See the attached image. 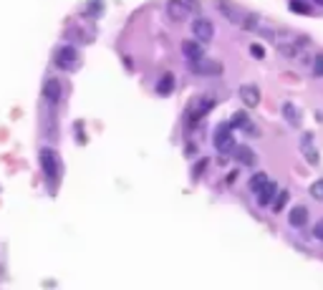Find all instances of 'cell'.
<instances>
[{"label": "cell", "instance_id": "6da1fadb", "mask_svg": "<svg viewBox=\"0 0 323 290\" xmlns=\"http://www.w3.org/2000/svg\"><path fill=\"white\" fill-rule=\"evenodd\" d=\"M53 66L61 71H76L78 68V51L73 46H61L53 53Z\"/></svg>", "mask_w": 323, "mask_h": 290}, {"label": "cell", "instance_id": "7a4b0ae2", "mask_svg": "<svg viewBox=\"0 0 323 290\" xmlns=\"http://www.w3.org/2000/svg\"><path fill=\"white\" fill-rule=\"evenodd\" d=\"M40 169H43V174L48 177V179H56L58 177V172H61V159H58V154L51 149V146H46V149H40Z\"/></svg>", "mask_w": 323, "mask_h": 290}, {"label": "cell", "instance_id": "3957f363", "mask_svg": "<svg viewBox=\"0 0 323 290\" xmlns=\"http://www.w3.org/2000/svg\"><path fill=\"white\" fill-rule=\"evenodd\" d=\"M235 137H232V127L230 124H220L217 132H215V149L220 154H232L235 151Z\"/></svg>", "mask_w": 323, "mask_h": 290}, {"label": "cell", "instance_id": "277c9868", "mask_svg": "<svg viewBox=\"0 0 323 290\" xmlns=\"http://www.w3.org/2000/svg\"><path fill=\"white\" fill-rule=\"evenodd\" d=\"M192 8L187 0H167V5H164V15L172 20V23H184L189 18Z\"/></svg>", "mask_w": 323, "mask_h": 290}, {"label": "cell", "instance_id": "5b68a950", "mask_svg": "<svg viewBox=\"0 0 323 290\" xmlns=\"http://www.w3.org/2000/svg\"><path fill=\"white\" fill-rule=\"evenodd\" d=\"M192 35H194V40H199L202 46L210 43V40L215 38V25H212V20H207V18H194V20H192Z\"/></svg>", "mask_w": 323, "mask_h": 290}, {"label": "cell", "instance_id": "8992f818", "mask_svg": "<svg viewBox=\"0 0 323 290\" xmlns=\"http://www.w3.org/2000/svg\"><path fill=\"white\" fill-rule=\"evenodd\" d=\"M189 71L197 73V76H220L222 73V63L217 61H205V56L197 58V61H189Z\"/></svg>", "mask_w": 323, "mask_h": 290}, {"label": "cell", "instance_id": "52a82bcc", "mask_svg": "<svg viewBox=\"0 0 323 290\" xmlns=\"http://www.w3.org/2000/svg\"><path fill=\"white\" fill-rule=\"evenodd\" d=\"M43 99L48 101V104H61V99H63V84H61V78H56V76H51V78H46V84H43Z\"/></svg>", "mask_w": 323, "mask_h": 290}, {"label": "cell", "instance_id": "ba28073f", "mask_svg": "<svg viewBox=\"0 0 323 290\" xmlns=\"http://www.w3.org/2000/svg\"><path fill=\"white\" fill-rule=\"evenodd\" d=\"M240 99H242V104H245V109H255L260 104V89L253 86V84L240 86Z\"/></svg>", "mask_w": 323, "mask_h": 290}, {"label": "cell", "instance_id": "9c48e42d", "mask_svg": "<svg viewBox=\"0 0 323 290\" xmlns=\"http://www.w3.org/2000/svg\"><path fill=\"white\" fill-rule=\"evenodd\" d=\"M179 51H182V56H184L187 61H197V58L205 56V48H202L199 40H182Z\"/></svg>", "mask_w": 323, "mask_h": 290}, {"label": "cell", "instance_id": "30bf717a", "mask_svg": "<svg viewBox=\"0 0 323 290\" xmlns=\"http://www.w3.org/2000/svg\"><path fill=\"white\" fill-rule=\"evenodd\" d=\"M235 159L242 164V167H253V164L258 161V156H255V151L250 149V146H235Z\"/></svg>", "mask_w": 323, "mask_h": 290}, {"label": "cell", "instance_id": "8fae6325", "mask_svg": "<svg viewBox=\"0 0 323 290\" xmlns=\"http://www.w3.org/2000/svg\"><path fill=\"white\" fill-rule=\"evenodd\" d=\"M275 194H278V187H275V182H270V179H268V184H265V187L258 192V204H260V207H268V204H273Z\"/></svg>", "mask_w": 323, "mask_h": 290}, {"label": "cell", "instance_id": "7c38bea8", "mask_svg": "<svg viewBox=\"0 0 323 290\" xmlns=\"http://www.w3.org/2000/svg\"><path fill=\"white\" fill-rule=\"evenodd\" d=\"M242 30H260V18L255 13H248V10H242L240 15V23H237Z\"/></svg>", "mask_w": 323, "mask_h": 290}, {"label": "cell", "instance_id": "4fadbf2b", "mask_svg": "<svg viewBox=\"0 0 323 290\" xmlns=\"http://www.w3.org/2000/svg\"><path fill=\"white\" fill-rule=\"evenodd\" d=\"M288 222L293 225V227H303L306 222H308V210H306V207H293V210H291V215H288Z\"/></svg>", "mask_w": 323, "mask_h": 290}, {"label": "cell", "instance_id": "5bb4252c", "mask_svg": "<svg viewBox=\"0 0 323 290\" xmlns=\"http://www.w3.org/2000/svg\"><path fill=\"white\" fill-rule=\"evenodd\" d=\"M172 89H174V76H172V73H164V76H162V81L157 84V91H159L162 96H169Z\"/></svg>", "mask_w": 323, "mask_h": 290}, {"label": "cell", "instance_id": "9a60e30c", "mask_svg": "<svg viewBox=\"0 0 323 290\" xmlns=\"http://www.w3.org/2000/svg\"><path fill=\"white\" fill-rule=\"evenodd\" d=\"M265 184H268V174H265V172H258V174H253V177H250V182H248V189L258 194V192H260Z\"/></svg>", "mask_w": 323, "mask_h": 290}, {"label": "cell", "instance_id": "2e32d148", "mask_svg": "<svg viewBox=\"0 0 323 290\" xmlns=\"http://www.w3.org/2000/svg\"><path fill=\"white\" fill-rule=\"evenodd\" d=\"M288 199H291V194H288L286 189H283L280 194H275V199H273V212L278 215V212H283V210H286V204H288Z\"/></svg>", "mask_w": 323, "mask_h": 290}, {"label": "cell", "instance_id": "e0dca14e", "mask_svg": "<svg viewBox=\"0 0 323 290\" xmlns=\"http://www.w3.org/2000/svg\"><path fill=\"white\" fill-rule=\"evenodd\" d=\"M313 76H323V53H316L313 56Z\"/></svg>", "mask_w": 323, "mask_h": 290}, {"label": "cell", "instance_id": "ac0fdd59", "mask_svg": "<svg viewBox=\"0 0 323 290\" xmlns=\"http://www.w3.org/2000/svg\"><path fill=\"white\" fill-rule=\"evenodd\" d=\"M291 10L298 13V15H308V13H311V8H308L306 3H301V0H293V3H291Z\"/></svg>", "mask_w": 323, "mask_h": 290}, {"label": "cell", "instance_id": "d6986e66", "mask_svg": "<svg viewBox=\"0 0 323 290\" xmlns=\"http://www.w3.org/2000/svg\"><path fill=\"white\" fill-rule=\"evenodd\" d=\"M311 194H313L316 199H323V179H318V182L311 187Z\"/></svg>", "mask_w": 323, "mask_h": 290}, {"label": "cell", "instance_id": "ffe728a7", "mask_svg": "<svg viewBox=\"0 0 323 290\" xmlns=\"http://www.w3.org/2000/svg\"><path fill=\"white\" fill-rule=\"evenodd\" d=\"M240 124H248V116H245V114H242V111L232 116V121H230V127L235 129V127H240Z\"/></svg>", "mask_w": 323, "mask_h": 290}, {"label": "cell", "instance_id": "44dd1931", "mask_svg": "<svg viewBox=\"0 0 323 290\" xmlns=\"http://www.w3.org/2000/svg\"><path fill=\"white\" fill-rule=\"evenodd\" d=\"M207 164H210V159H199V161L194 164V177H199L202 172H205V169H207Z\"/></svg>", "mask_w": 323, "mask_h": 290}, {"label": "cell", "instance_id": "7402d4cb", "mask_svg": "<svg viewBox=\"0 0 323 290\" xmlns=\"http://www.w3.org/2000/svg\"><path fill=\"white\" fill-rule=\"evenodd\" d=\"M250 53H253L255 58H263V56H265V48H263L260 43H253V46H250Z\"/></svg>", "mask_w": 323, "mask_h": 290}, {"label": "cell", "instance_id": "603a6c76", "mask_svg": "<svg viewBox=\"0 0 323 290\" xmlns=\"http://www.w3.org/2000/svg\"><path fill=\"white\" fill-rule=\"evenodd\" d=\"M99 5H104V0H91V3H89V15H96Z\"/></svg>", "mask_w": 323, "mask_h": 290}, {"label": "cell", "instance_id": "cb8c5ba5", "mask_svg": "<svg viewBox=\"0 0 323 290\" xmlns=\"http://www.w3.org/2000/svg\"><path fill=\"white\" fill-rule=\"evenodd\" d=\"M313 237H318V240H323V220H318V222L313 225Z\"/></svg>", "mask_w": 323, "mask_h": 290}, {"label": "cell", "instance_id": "d4e9b609", "mask_svg": "<svg viewBox=\"0 0 323 290\" xmlns=\"http://www.w3.org/2000/svg\"><path fill=\"white\" fill-rule=\"evenodd\" d=\"M283 109H286V116H288V121H296V111H293V106H291V104H286Z\"/></svg>", "mask_w": 323, "mask_h": 290}, {"label": "cell", "instance_id": "484cf974", "mask_svg": "<svg viewBox=\"0 0 323 290\" xmlns=\"http://www.w3.org/2000/svg\"><path fill=\"white\" fill-rule=\"evenodd\" d=\"M316 3H321V5H323V0H316Z\"/></svg>", "mask_w": 323, "mask_h": 290}]
</instances>
